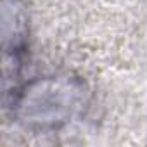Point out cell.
I'll list each match as a JSON object with an SVG mask.
<instances>
[{
  "label": "cell",
  "mask_w": 147,
  "mask_h": 147,
  "mask_svg": "<svg viewBox=\"0 0 147 147\" xmlns=\"http://www.w3.org/2000/svg\"><path fill=\"white\" fill-rule=\"evenodd\" d=\"M85 104V87L73 76H47L14 88L12 114L26 128L59 130Z\"/></svg>",
  "instance_id": "6da1fadb"
}]
</instances>
